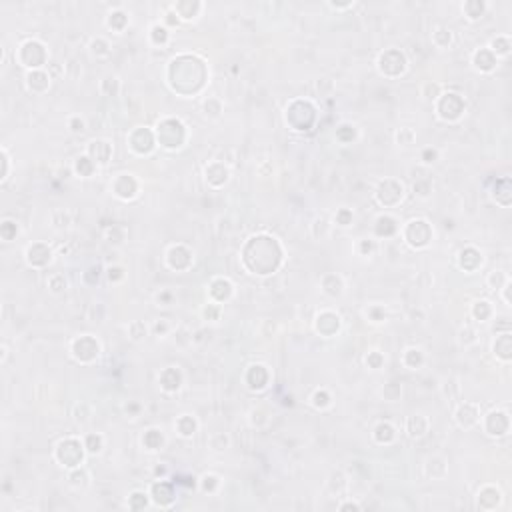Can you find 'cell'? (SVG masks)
I'll return each instance as SVG.
<instances>
[{"label":"cell","mask_w":512,"mask_h":512,"mask_svg":"<svg viewBox=\"0 0 512 512\" xmlns=\"http://www.w3.org/2000/svg\"><path fill=\"white\" fill-rule=\"evenodd\" d=\"M170 8L176 12V16H178L180 20H194V18L200 16L204 4L198 2V0H194V2H190V0H180V2H174Z\"/></svg>","instance_id":"2"},{"label":"cell","mask_w":512,"mask_h":512,"mask_svg":"<svg viewBox=\"0 0 512 512\" xmlns=\"http://www.w3.org/2000/svg\"><path fill=\"white\" fill-rule=\"evenodd\" d=\"M128 22V18H126V14L117 8V10H112L110 14H108V18H106V26L108 28H112V30H117V32H122L124 30V26Z\"/></svg>","instance_id":"15"},{"label":"cell","mask_w":512,"mask_h":512,"mask_svg":"<svg viewBox=\"0 0 512 512\" xmlns=\"http://www.w3.org/2000/svg\"><path fill=\"white\" fill-rule=\"evenodd\" d=\"M84 448H86L90 454H98V452L102 450V436H100V434H90V436H86Z\"/></svg>","instance_id":"29"},{"label":"cell","mask_w":512,"mask_h":512,"mask_svg":"<svg viewBox=\"0 0 512 512\" xmlns=\"http://www.w3.org/2000/svg\"><path fill=\"white\" fill-rule=\"evenodd\" d=\"M92 168H94V160L88 156V154L78 156V158H76V162H74V170H76L80 176H90Z\"/></svg>","instance_id":"21"},{"label":"cell","mask_w":512,"mask_h":512,"mask_svg":"<svg viewBox=\"0 0 512 512\" xmlns=\"http://www.w3.org/2000/svg\"><path fill=\"white\" fill-rule=\"evenodd\" d=\"M90 52H92L94 56H98V58L108 56V54H110V44H108V40L102 38V36L92 38V42H90Z\"/></svg>","instance_id":"19"},{"label":"cell","mask_w":512,"mask_h":512,"mask_svg":"<svg viewBox=\"0 0 512 512\" xmlns=\"http://www.w3.org/2000/svg\"><path fill=\"white\" fill-rule=\"evenodd\" d=\"M374 436H376V440L380 443H392L396 438V430H394V426L392 424H388V422H382V424H378L376 426V430H374Z\"/></svg>","instance_id":"14"},{"label":"cell","mask_w":512,"mask_h":512,"mask_svg":"<svg viewBox=\"0 0 512 512\" xmlns=\"http://www.w3.org/2000/svg\"><path fill=\"white\" fill-rule=\"evenodd\" d=\"M366 362L373 366V370H378V368H380V364H382V356H380L376 350H373V352L366 356Z\"/></svg>","instance_id":"35"},{"label":"cell","mask_w":512,"mask_h":512,"mask_svg":"<svg viewBox=\"0 0 512 512\" xmlns=\"http://www.w3.org/2000/svg\"><path fill=\"white\" fill-rule=\"evenodd\" d=\"M120 278H124V270H122L120 266H110V268H108V280L114 282V280H120Z\"/></svg>","instance_id":"39"},{"label":"cell","mask_w":512,"mask_h":512,"mask_svg":"<svg viewBox=\"0 0 512 512\" xmlns=\"http://www.w3.org/2000/svg\"><path fill=\"white\" fill-rule=\"evenodd\" d=\"M68 126H70V132H72V134H82V132L86 130V122H84V118H80V117L70 118Z\"/></svg>","instance_id":"31"},{"label":"cell","mask_w":512,"mask_h":512,"mask_svg":"<svg viewBox=\"0 0 512 512\" xmlns=\"http://www.w3.org/2000/svg\"><path fill=\"white\" fill-rule=\"evenodd\" d=\"M50 222L56 230H66L70 224H72V216H70L68 210H54L52 216H50Z\"/></svg>","instance_id":"11"},{"label":"cell","mask_w":512,"mask_h":512,"mask_svg":"<svg viewBox=\"0 0 512 512\" xmlns=\"http://www.w3.org/2000/svg\"><path fill=\"white\" fill-rule=\"evenodd\" d=\"M150 42L156 46H164L168 42V28L162 24H152L150 26Z\"/></svg>","instance_id":"16"},{"label":"cell","mask_w":512,"mask_h":512,"mask_svg":"<svg viewBox=\"0 0 512 512\" xmlns=\"http://www.w3.org/2000/svg\"><path fill=\"white\" fill-rule=\"evenodd\" d=\"M90 418H92L90 406H88L86 402H78V404L74 406V420H76L78 424H86V422H90Z\"/></svg>","instance_id":"23"},{"label":"cell","mask_w":512,"mask_h":512,"mask_svg":"<svg viewBox=\"0 0 512 512\" xmlns=\"http://www.w3.org/2000/svg\"><path fill=\"white\" fill-rule=\"evenodd\" d=\"M40 82L46 84V86H50V76H48V72H44V70H30V72L26 74V84H28V88H30L32 92H42L40 86H38Z\"/></svg>","instance_id":"8"},{"label":"cell","mask_w":512,"mask_h":512,"mask_svg":"<svg viewBox=\"0 0 512 512\" xmlns=\"http://www.w3.org/2000/svg\"><path fill=\"white\" fill-rule=\"evenodd\" d=\"M488 314H490V302H486V300H480V302L474 304V316H476V318L484 320Z\"/></svg>","instance_id":"32"},{"label":"cell","mask_w":512,"mask_h":512,"mask_svg":"<svg viewBox=\"0 0 512 512\" xmlns=\"http://www.w3.org/2000/svg\"><path fill=\"white\" fill-rule=\"evenodd\" d=\"M472 62H474V68L476 70H480V72H490V70L496 66V56L492 54L490 48H480V50L474 52Z\"/></svg>","instance_id":"5"},{"label":"cell","mask_w":512,"mask_h":512,"mask_svg":"<svg viewBox=\"0 0 512 512\" xmlns=\"http://www.w3.org/2000/svg\"><path fill=\"white\" fill-rule=\"evenodd\" d=\"M490 50H492V54L498 58V56H506L508 52H510V40H508V36H498V38H494L492 42H490Z\"/></svg>","instance_id":"17"},{"label":"cell","mask_w":512,"mask_h":512,"mask_svg":"<svg viewBox=\"0 0 512 512\" xmlns=\"http://www.w3.org/2000/svg\"><path fill=\"white\" fill-rule=\"evenodd\" d=\"M208 446L212 450H216V452H222V450H226L230 446V438L224 432H214L208 438Z\"/></svg>","instance_id":"20"},{"label":"cell","mask_w":512,"mask_h":512,"mask_svg":"<svg viewBox=\"0 0 512 512\" xmlns=\"http://www.w3.org/2000/svg\"><path fill=\"white\" fill-rule=\"evenodd\" d=\"M2 162H4V168H2V180L8 178V166H10V156H8V150L2 148Z\"/></svg>","instance_id":"41"},{"label":"cell","mask_w":512,"mask_h":512,"mask_svg":"<svg viewBox=\"0 0 512 512\" xmlns=\"http://www.w3.org/2000/svg\"><path fill=\"white\" fill-rule=\"evenodd\" d=\"M328 232H330V224H328V220H326L324 216L314 218V222H312V234H314V238H324V236H328Z\"/></svg>","instance_id":"25"},{"label":"cell","mask_w":512,"mask_h":512,"mask_svg":"<svg viewBox=\"0 0 512 512\" xmlns=\"http://www.w3.org/2000/svg\"><path fill=\"white\" fill-rule=\"evenodd\" d=\"M196 420L192 418V416H188V414H182L178 422H176V428H178V432H180V436H184V438H190L194 432H196Z\"/></svg>","instance_id":"12"},{"label":"cell","mask_w":512,"mask_h":512,"mask_svg":"<svg viewBox=\"0 0 512 512\" xmlns=\"http://www.w3.org/2000/svg\"><path fill=\"white\" fill-rule=\"evenodd\" d=\"M98 350H100V346L90 334H84V336H80V338H76L72 342V354L80 362L92 360L94 356H98Z\"/></svg>","instance_id":"1"},{"label":"cell","mask_w":512,"mask_h":512,"mask_svg":"<svg viewBox=\"0 0 512 512\" xmlns=\"http://www.w3.org/2000/svg\"><path fill=\"white\" fill-rule=\"evenodd\" d=\"M484 10H486V4L478 2V0H470V2H466L464 6H462V12L466 14V18L472 20V22L478 20V18H482Z\"/></svg>","instance_id":"9"},{"label":"cell","mask_w":512,"mask_h":512,"mask_svg":"<svg viewBox=\"0 0 512 512\" xmlns=\"http://www.w3.org/2000/svg\"><path fill=\"white\" fill-rule=\"evenodd\" d=\"M216 484H218V478H216L214 474H206V476L202 478V488L206 490V492H208V490H210V492H212Z\"/></svg>","instance_id":"36"},{"label":"cell","mask_w":512,"mask_h":512,"mask_svg":"<svg viewBox=\"0 0 512 512\" xmlns=\"http://www.w3.org/2000/svg\"><path fill=\"white\" fill-rule=\"evenodd\" d=\"M328 88L330 92H332V88H334V84H332V80L330 78H320L318 82H316V90L320 94H324V90Z\"/></svg>","instance_id":"38"},{"label":"cell","mask_w":512,"mask_h":512,"mask_svg":"<svg viewBox=\"0 0 512 512\" xmlns=\"http://www.w3.org/2000/svg\"><path fill=\"white\" fill-rule=\"evenodd\" d=\"M146 332H148V326L144 324V322H140V320H134V322L128 324V336H130L134 342L142 340V338L146 336Z\"/></svg>","instance_id":"24"},{"label":"cell","mask_w":512,"mask_h":512,"mask_svg":"<svg viewBox=\"0 0 512 512\" xmlns=\"http://www.w3.org/2000/svg\"><path fill=\"white\" fill-rule=\"evenodd\" d=\"M312 404L316 406V408H328L330 406V396L326 394V390H316L314 396H312Z\"/></svg>","instance_id":"30"},{"label":"cell","mask_w":512,"mask_h":512,"mask_svg":"<svg viewBox=\"0 0 512 512\" xmlns=\"http://www.w3.org/2000/svg\"><path fill=\"white\" fill-rule=\"evenodd\" d=\"M152 330H154V334H156V336H164V334L170 330V324H168L166 320H158L156 324L152 326Z\"/></svg>","instance_id":"37"},{"label":"cell","mask_w":512,"mask_h":512,"mask_svg":"<svg viewBox=\"0 0 512 512\" xmlns=\"http://www.w3.org/2000/svg\"><path fill=\"white\" fill-rule=\"evenodd\" d=\"M478 406L476 404H470V402H464L458 410H456V420H458V424L460 426H464V428H470V426H474L476 422H478Z\"/></svg>","instance_id":"4"},{"label":"cell","mask_w":512,"mask_h":512,"mask_svg":"<svg viewBox=\"0 0 512 512\" xmlns=\"http://www.w3.org/2000/svg\"><path fill=\"white\" fill-rule=\"evenodd\" d=\"M436 156H438V152H436L434 148H426V150L422 152V160H424V164H432L436 160Z\"/></svg>","instance_id":"40"},{"label":"cell","mask_w":512,"mask_h":512,"mask_svg":"<svg viewBox=\"0 0 512 512\" xmlns=\"http://www.w3.org/2000/svg\"><path fill=\"white\" fill-rule=\"evenodd\" d=\"M66 288H68V280L64 278V274H52L48 278V290L52 294H62L66 292Z\"/></svg>","instance_id":"18"},{"label":"cell","mask_w":512,"mask_h":512,"mask_svg":"<svg viewBox=\"0 0 512 512\" xmlns=\"http://www.w3.org/2000/svg\"><path fill=\"white\" fill-rule=\"evenodd\" d=\"M352 6V2H346V4H334V2H330V8H334V10H344V8H350Z\"/></svg>","instance_id":"42"},{"label":"cell","mask_w":512,"mask_h":512,"mask_svg":"<svg viewBox=\"0 0 512 512\" xmlns=\"http://www.w3.org/2000/svg\"><path fill=\"white\" fill-rule=\"evenodd\" d=\"M420 94H422V98H424V100L434 102V100L440 96V86H438V84H432V82H426V84L422 86Z\"/></svg>","instance_id":"27"},{"label":"cell","mask_w":512,"mask_h":512,"mask_svg":"<svg viewBox=\"0 0 512 512\" xmlns=\"http://www.w3.org/2000/svg\"><path fill=\"white\" fill-rule=\"evenodd\" d=\"M90 158L94 160V164H106L110 160V156H112V146H110V142H106V140H92L90 144H88V152H86Z\"/></svg>","instance_id":"3"},{"label":"cell","mask_w":512,"mask_h":512,"mask_svg":"<svg viewBox=\"0 0 512 512\" xmlns=\"http://www.w3.org/2000/svg\"><path fill=\"white\" fill-rule=\"evenodd\" d=\"M414 140H416V134H414V130L412 128H398L396 130V142L400 144V146H404V148H408V146H412L414 144Z\"/></svg>","instance_id":"22"},{"label":"cell","mask_w":512,"mask_h":512,"mask_svg":"<svg viewBox=\"0 0 512 512\" xmlns=\"http://www.w3.org/2000/svg\"><path fill=\"white\" fill-rule=\"evenodd\" d=\"M100 92L106 94V96H117L120 92V80H118V76H114V74L104 76L102 82H100Z\"/></svg>","instance_id":"13"},{"label":"cell","mask_w":512,"mask_h":512,"mask_svg":"<svg viewBox=\"0 0 512 512\" xmlns=\"http://www.w3.org/2000/svg\"><path fill=\"white\" fill-rule=\"evenodd\" d=\"M202 110H204L206 117L218 118L220 117V112H222V104H220V100H216V98H208V100H204Z\"/></svg>","instance_id":"26"},{"label":"cell","mask_w":512,"mask_h":512,"mask_svg":"<svg viewBox=\"0 0 512 512\" xmlns=\"http://www.w3.org/2000/svg\"><path fill=\"white\" fill-rule=\"evenodd\" d=\"M506 282H508V274H504V272H500V270H494V272L488 276V286L492 290H500Z\"/></svg>","instance_id":"28"},{"label":"cell","mask_w":512,"mask_h":512,"mask_svg":"<svg viewBox=\"0 0 512 512\" xmlns=\"http://www.w3.org/2000/svg\"><path fill=\"white\" fill-rule=\"evenodd\" d=\"M426 430H428V420L424 418L422 414H414V416H410V418L406 420V432H408L410 438L424 436Z\"/></svg>","instance_id":"6"},{"label":"cell","mask_w":512,"mask_h":512,"mask_svg":"<svg viewBox=\"0 0 512 512\" xmlns=\"http://www.w3.org/2000/svg\"><path fill=\"white\" fill-rule=\"evenodd\" d=\"M432 42L438 48H448L452 44V30L448 26H438L432 32Z\"/></svg>","instance_id":"10"},{"label":"cell","mask_w":512,"mask_h":512,"mask_svg":"<svg viewBox=\"0 0 512 512\" xmlns=\"http://www.w3.org/2000/svg\"><path fill=\"white\" fill-rule=\"evenodd\" d=\"M180 382H182V376H180V373H178L174 366H168V368L162 373V376H160V384H162L164 390H168V392L178 390V388H180Z\"/></svg>","instance_id":"7"},{"label":"cell","mask_w":512,"mask_h":512,"mask_svg":"<svg viewBox=\"0 0 512 512\" xmlns=\"http://www.w3.org/2000/svg\"><path fill=\"white\" fill-rule=\"evenodd\" d=\"M350 220H352V214H350L348 210H338V214H336V224L338 226H348Z\"/></svg>","instance_id":"34"},{"label":"cell","mask_w":512,"mask_h":512,"mask_svg":"<svg viewBox=\"0 0 512 512\" xmlns=\"http://www.w3.org/2000/svg\"><path fill=\"white\" fill-rule=\"evenodd\" d=\"M430 190H432L430 182H422V180L414 182V194H416V196H420V198H426V196L430 194Z\"/></svg>","instance_id":"33"}]
</instances>
